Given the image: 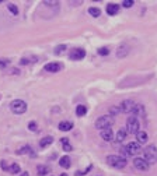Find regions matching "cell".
Masks as SVG:
<instances>
[{
	"mask_svg": "<svg viewBox=\"0 0 157 176\" xmlns=\"http://www.w3.org/2000/svg\"><path fill=\"white\" fill-rule=\"evenodd\" d=\"M28 63H29L28 59H24V58H22L21 60H20V65H28Z\"/></svg>",
	"mask_w": 157,
	"mask_h": 176,
	"instance_id": "cell-34",
	"label": "cell"
},
{
	"mask_svg": "<svg viewBox=\"0 0 157 176\" xmlns=\"http://www.w3.org/2000/svg\"><path fill=\"white\" fill-rule=\"evenodd\" d=\"M60 68H62V66L59 65L58 61H52V63H48V65L45 66L44 70L48 73H58Z\"/></svg>",
	"mask_w": 157,
	"mask_h": 176,
	"instance_id": "cell-10",
	"label": "cell"
},
{
	"mask_svg": "<svg viewBox=\"0 0 157 176\" xmlns=\"http://www.w3.org/2000/svg\"><path fill=\"white\" fill-rule=\"evenodd\" d=\"M86 56V50L81 48H74L69 52V59L70 60H81Z\"/></svg>",
	"mask_w": 157,
	"mask_h": 176,
	"instance_id": "cell-7",
	"label": "cell"
},
{
	"mask_svg": "<svg viewBox=\"0 0 157 176\" xmlns=\"http://www.w3.org/2000/svg\"><path fill=\"white\" fill-rule=\"evenodd\" d=\"M52 143H53V137H52V136L44 137V138L39 141V147L41 148H45V147H48V145H51Z\"/></svg>",
	"mask_w": 157,
	"mask_h": 176,
	"instance_id": "cell-19",
	"label": "cell"
},
{
	"mask_svg": "<svg viewBox=\"0 0 157 176\" xmlns=\"http://www.w3.org/2000/svg\"><path fill=\"white\" fill-rule=\"evenodd\" d=\"M28 129L31 130V131H37V130H38V126H37V123H35V122H29V125H28Z\"/></svg>",
	"mask_w": 157,
	"mask_h": 176,
	"instance_id": "cell-31",
	"label": "cell"
},
{
	"mask_svg": "<svg viewBox=\"0 0 157 176\" xmlns=\"http://www.w3.org/2000/svg\"><path fill=\"white\" fill-rule=\"evenodd\" d=\"M21 176H28V172H24V175H21Z\"/></svg>",
	"mask_w": 157,
	"mask_h": 176,
	"instance_id": "cell-35",
	"label": "cell"
},
{
	"mask_svg": "<svg viewBox=\"0 0 157 176\" xmlns=\"http://www.w3.org/2000/svg\"><path fill=\"white\" fill-rule=\"evenodd\" d=\"M38 175L39 176H45L48 172H51V168L46 165H38Z\"/></svg>",
	"mask_w": 157,
	"mask_h": 176,
	"instance_id": "cell-21",
	"label": "cell"
},
{
	"mask_svg": "<svg viewBox=\"0 0 157 176\" xmlns=\"http://www.w3.org/2000/svg\"><path fill=\"white\" fill-rule=\"evenodd\" d=\"M60 176H66V175H65V173H63V175H60Z\"/></svg>",
	"mask_w": 157,
	"mask_h": 176,
	"instance_id": "cell-36",
	"label": "cell"
},
{
	"mask_svg": "<svg viewBox=\"0 0 157 176\" xmlns=\"http://www.w3.org/2000/svg\"><path fill=\"white\" fill-rule=\"evenodd\" d=\"M126 137H128L126 129H119L117 133V137H115V141H117V143H124V141L126 140Z\"/></svg>",
	"mask_w": 157,
	"mask_h": 176,
	"instance_id": "cell-15",
	"label": "cell"
},
{
	"mask_svg": "<svg viewBox=\"0 0 157 176\" xmlns=\"http://www.w3.org/2000/svg\"><path fill=\"white\" fill-rule=\"evenodd\" d=\"M65 49H67V46H66V45H59V46H56L55 48V55H62Z\"/></svg>",
	"mask_w": 157,
	"mask_h": 176,
	"instance_id": "cell-28",
	"label": "cell"
},
{
	"mask_svg": "<svg viewBox=\"0 0 157 176\" xmlns=\"http://www.w3.org/2000/svg\"><path fill=\"white\" fill-rule=\"evenodd\" d=\"M7 8H9V11H10V13H13V14L14 15H17L19 14V8H17V6H15V4H13V3H10L7 6Z\"/></svg>",
	"mask_w": 157,
	"mask_h": 176,
	"instance_id": "cell-26",
	"label": "cell"
},
{
	"mask_svg": "<svg viewBox=\"0 0 157 176\" xmlns=\"http://www.w3.org/2000/svg\"><path fill=\"white\" fill-rule=\"evenodd\" d=\"M128 53H129V45H121L119 48L117 49V58H119V59H124L125 56H128Z\"/></svg>",
	"mask_w": 157,
	"mask_h": 176,
	"instance_id": "cell-12",
	"label": "cell"
},
{
	"mask_svg": "<svg viewBox=\"0 0 157 176\" xmlns=\"http://www.w3.org/2000/svg\"><path fill=\"white\" fill-rule=\"evenodd\" d=\"M72 129H73V122L63 120V122L59 123V130H62V131H70Z\"/></svg>",
	"mask_w": 157,
	"mask_h": 176,
	"instance_id": "cell-17",
	"label": "cell"
},
{
	"mask_svg": "<svg viewBox=\"0 0 157 176\" xmlns=\"http://www.w3.org/2000/svg\"><path fill=\"white\" fill-rule=\"evenodd\" d=\"M132 113H135L136 118H145V116H146V111H145V106H143L142 104H136Z\"/></svg>",
	"mask_w": 157,
	"mask_h": 176,
	"instance_id": "cell-13",
	"label": "cell"
},
{
	"mask_svg": "<svg viewBox=\"0 0 157 176\" xmlns=\"http://www.w3.org/2000/svg\"><path fill=\"white\" fill-rule=\"evenodd\" d=\"M0 3H2V0H0Z\"/></svg>",
	"mask_w": 157,
	"mask_h": 176,
	"instance_id": "cell-37",
	"label": "cell"
},
{
	"mask_svg": "<svg viewBox=\"0 0 157 176\" xmlns=\"http://www.w3.org/2000/svg\"><path fill=\"white\" fill-rule=\"evenodd\" d=\"M136 138H138L139 144H145L147 141V133L146 131H140V130H139V133L136 134Z\"/></svg>",
	"mask_w": 157,
	"mask_h": 176,
	"instance_id": "cell-20",
	"label": "cell"
},
{
	"mask_svg": "<svg viewBox=\"0 0 157 176\" xmlns=\"http://www.w3.org/2000/svg\"><path fill=\"white\" fill-rule=\"evenodd\" d=\"M140 151H142V147H140V144L136 143V141L126 144V147L122 148V152H124L125 155H132V157H133V155H138Z\"/></svg>",
	"mask_w": 157,
	"mask_h": 176,
	"instance_id": "cell-6",
	"label": "cell"
},
{
	"mask_svg": "<svg viewBox=\"0 0 157 176\" xmlns=\"http://www.w3.org/2000/svg\"><path fill=\"white\" fill-rule=\"evenodd\" d=\"M9 172H11V173H19L20 172V165L19 164H11L10 166H9Z\"/></svg>",
	"mask_w": 157,
	"mask_h": 176,
	"instance_id": "cell-25",
	"label": "cell"
},
{
	"mask_svg": "<svg viewBox=\"0 0 157 176\" xmlns=\"http://www.w3.org/2000/svg\"><path fill=\"white\" fill-rule=\"evenodd\" d=\"M143 154H145V161L147 164H156L157 162V147L156 145H149L146 150L143 151Z\"/></svg>",
	"mask_w": 157,
	"mask_h": 176,
	"instance_id": "cell-3",
	"label": "cell"
},
{
	"mask_svg": "<svg viewBox=\"0 0 157 176\" xmlns=\"http://www.w3.org/2000/svg\"><path fill=\"white\" fill-rule=\"evenodd\" d=\"M98 55H101V56H107V55H110V49H108V48H100Z\"/></svg>",
	"mask_w": 157,
	"mask_h": 176,
	"instance_id": "cell-29",
	"label": "cell"
},
{
	"mask_svg": "<svg viewBox=\"0 0 157 176\" xmlns=\"http://www.w3.org/2000/svg\"><path fill=\"white\" fill-rule=\"evenodd\" d=\"M60 143H62V145H63V150L65 151H72V145H70V143H69V140L66 138V137H63V138H60Z\"/></svg>",
	"mask_w": 157,
	"mask_h": 176,
	"instance_id": "cell-23",
	"label": "cell"
},
{
	"mask_svg": "<svg viewBox=\"0 0 157 176\" xmlns=\"http://www.w3.org/2000/svg\"><path fill=\"white\" fill-rule=\"evenodd\" d=\"M139 129H140V123H139L136 116H131L126 120V131L131 134H138Z\"/></svg>",
	"mask_w": 157,
	"mask_h": 176,
	"instance_id": "cell-4",
	"label": "cell"
},
{
	"mask_svg": "<svg viewBox=\"0 0 157 176\" xmlns=\"http://www.w3.org/2000/svg\"><path fill=\"white\" fill-rule=\"evenodd\" d=\"M133 166L136 169H139V171H147L150 165L143 158H135L133 159Z\"/></svg>",
	"mask_w": 157,
	"mask_h": 176,
	"instance_id": "cell-9",
	"label": "cell"
},
{
	"mask_svg": "<svg viewBox=\"0 0 157 176\" xmlns=\"http://www.w3.org/2000/svg\"><path fill=\"white\" fill-rule=\"evenodd\" d=\"M118 11H119V6L117 3H110L107 6V14L108 15H115L118 14Z\"/></svg>",
	"mask_w": 157,
	"mask_h": 176,
	"instance_id": "cell-16",
	"label": "cell"
},
{
	"mask_svg": "<svg viewBox=\"0 0 157 176\" xmlns=\"http://www.w3.org/2000/svg\"><path fill=\"white\" fill-rule=\"evenodd\" d=\"M122 6H124V7H126V8H131L132 6H133V0H124Z\"/></svg>",
	"mask_w": 157,
	"mask_h": 176,
	"instance_id": "cell-30",
	"label": "cell"
},
{
	"mask_svg": "<svg viewBox=\"0 0 157 176\" xmlns=\"http://www.w3.org/2000/svg\"><path fill=\"white\" fill-rule=\"evenodd\" d=\"M114 125V118L111 115H105V116H100L97 120H95V129L98 130H104L107 127H111Z\"/></svg>",
	"mask_w": 157,
	"mask_h": 176,
	"instance_id": "cell-2",
	"label": "cell"
},
{
	"mask_svg": "<svg viewBox=\"0 0 157 176\" xmlns=\"http://www.w3.org/2000/svg\"><path fill=\"white\" fill-rule=\"evenodd\" d=\"M59 165L62 166V168H65V169L70 168V165H72V161H70L69 155H63L62 158L59 159Z\"/></svg>",
	"mask_w": 157,
	"mask_h": 176,
	"instance_id": "cell-18",
	"label": "cell"
},
{
	"mask_svg": "<svg viewBox=\"0 0 157 176\" xmlns=\"http://www.w3.org/2000/svg\"><path fill=\"white\" fill-rule=\"evenodd\" d=\"M91 169H93V165H88L87 168L84 169V171H77V172L74 173V176H84L86 173L88 172V171H91Z\"/></svg>",
	"mask_w": 157,
	"mask_h": 176,
	"instance_id": "cell-27",
	"label": "cell"
},
{
	"mask_svg": "<svg viewBox=\"0 0 157 176\" xmlns=\"http://www.w3.org/2000/svg\"><path fill=\"white\" fill-rule=\"evenodd\" d=\"M10 109L13 113H17V115H22L27 112V104L21 99H14L10 104Z\"/></svg>",
	"mask_w": 157,
	"mask_h": 176,
	"instance_id": "cell-5",
	"label": "cell"
},
{
	"mask_svg": "<svg viewBox=\"0 0 157 176\" xmlns=\"http://www.w3.org/2000/svg\"><path fill=\"white\" fill-rule=\"evenodd\" d=\"M107 164H108L111 168L122 169L126 166V158L121 157V155H108V157H107Z\"/></svg>",
	"mask_w": 157,
	"mask_h": 176,
	"instance_id": "cell-1",
	"label": "cell"
},
{
	"mask_svg": "<svg viewBox=\"0 0 157 176\" xmlns=\"http://www.w3.org/2000/svg\"><path fill=\"white\" fill-rule=\"evenodd\" d=\"M135 102L132 99H125L121 102L119 105V109L121 112H124V113H131V112H133V108H135Z\"/></svg>",
	"mask_w": 157,
	"mask_h": 176,
	"instance_id": "cell-8",
	"label": "cell"
},
{
	"mask_svg": "<svg viewBox=\"0 0 157 176\" xmlns=\"http://www.w3.org/2000/svg\"><path fill=\"white\" fill-rule=\"evenodd\" d=\"M17 154L19 155H22V154H28L29 157H37V154L35 152H32V148L29 147V145H24V147H21V148H19L17 150Z\"/></svg>",
	"mask_w": 157,
	"mask_h": 176,
	"instance_id": "cell-14",
	"label": "cell"
},
{
	"mask_svg": "<svg viewBox=\"0 0 157 176\" xmlns=\"http://www.w3.org/2000/svg\"><path fill=\"white\" fill-rule=\"evenodd\" d=\"M101 137L104 141H112L114 140V131L111 127H107V129L101 130Z\"/></svg>",
	"mask_w": 157,
	"mask_h": 176,
	"instance_id": "cell-11",
	"label": "cell"
},
{
	"mask_svg": "<svg viewBox=\"0 0 157 176\" xmlns=\"http://www.w3.org/2000/svg\"><path fill=\"white\" fill-rule=\"evenodd\" d=\"M88 14L91 15V17H100V14H101V10L97 7H90L88 8Z\"/></svg>",
	"mask_w": 157,
	"mask_h": 176,
	"instance_id": "cell-24",
	"label": "cell"
},
{
	"mask_svg": "<svg viewBox=\"0 0 157 176\" xmlns=\"http://www.w3.org/2000/svg\"><path fill=\"white\" fill-rule=\"evenodd\" d=\"M0 166H2V169H3V171H7V172H9V166H7V162H6V161L0 162Z\"/></svg>",
	"mask_w": 157,
	"mask_h": 176,
	"instance_id": "cell-33",
	"label": "cell"
},
{
	"mask_svg": "<svg viewBox=\"0 0 157 176\" xmlns=\"http://www.w3.org/2000/svg\"><path fill=\"white\" fill-rule=\"evenodd\" d=\"M87 113V108L84 106V105H77V108H76V115L77 116H84Z\"/></svg>",
	"mask_w": 157,
	"mask_h": 176,
	"instance_id": "cell-22",
	"label": "cell"
},
{
	"mask_svg": "<svg viewBox=\"0 0 157 176\" xmlns=\"http://www.w3.org/2000/svg\"><path fill=\"white\" fill-rule=\"evenodd\" d=\"M110 112H111V115H118V113L121 112V109L118 108V106H114V108L110 109Z\"/></svg>",
	"mask_w": 157,
	"mask_h": 176,
	"instance_id": "cell-32",
	"label": "cell"
}]
</instances>
